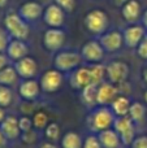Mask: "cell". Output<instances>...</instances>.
<instances>
[{"instance_id":"cell-45","label":"cell","mask_w":147,"mask_h":148,"mask_svg":"<svg viewBox=\"0 0 147 148\" xmlns=\"http://www.w3.org/2000/svg\"><path fill=\"white\" fill-rule=\"evenodd\" d=\"M143 99H145V103H146V105H147V90L145 91V94H143Z\"/></svg>"},{"instance_id":"cell-33","label":"cell","mask_w":147,"mask_h":148,"mask_svg":"<svg viewBox=\"0 0 147 148\" xmlns=\"http://www.w3.org/2000/svg\"><path fill=\"white\" fill-rule=\"evenodd\" d=\"M33 125L38 129H42L47 125V114L43 112H38L33 118Z\"/></svg>"},{"instance_id":"cell-35","label":"cell","mask_w":147,"mask_h":148,"mask_svg":"<svg viewBox=\"0 0 147 148\" xmlns=\"http://www.w3.org/2000/svg\"><path fill=\"white\" fill-rule=\"evenodd\" d=\"M132 148H147V135L135 136L132 143Z\"/></svg>"},{"instance_id":"cell-4","label":"cell","mask_w":147,"mask_h":148,"mask_svg":"<svg viewBox=\"0 0 147 148\" xmlns=\"http://www.w3.org/2000/svg\"><path fill=\"white\" fill-rule=\"evenodd\" d=\"M112 127L116 130L121 139L122 146H132L133 140L135 139V133H137V125L132 121L129 116L124 117H116Z\"/></svg>"},{"instance_id":"cell-20","label":"cell","mask_w":147,"mask_h":148,"mask_svg":"<svg viewBox=\"0 0 147 148\" xmlns=\"http://www.w3.org/2000/svg\"><path fill=\"white\" fill-rule=\"evenodd\" d=\"M130 105H132V101L129 100V97L121 95V96H117L111 103V109L116 117H124V116L129 114Z\"/></svg>"},{"instance_id":"cell-23","label":"cell","mask_w":147,"mask_h":148,"mask_svg":"<svg viewBox=\"0 0 147 148\" xmlns=\"http://www.w3.org/2000/svg\"><path fill=\"white\" fill-rule=\"evenodd\" d=\"M1 131L7 138L14 139L18 135V131H20V126H18V120L13 116L4 118L1 122Z\"/></svg>"},{"instance_id":"cell-19","label":"cell","mask_w":147,"mask_h":148,"mask_svg":"<svg viewBox=\"0 0 147 148\" xmlns=\"http://www.w3.org/2000/svg\"><path fill=\"white\" fill-rule=\"evenodd\" d=\"M99 142L103 148H120L122 146L121 139L115 129H107L98 134Z\"/></svg>"},{"instance_id":"cell-24","label":"cell","mask_w":147,"mask_h":148,"mask_svg":"<svg viewBox=\"0 0 147 148\" xmlns=\"http://www.w3.org/2000/svg\"><path fill=\"white\" fill-rule=\"evenodd\" d=\"M98 86L99 84H94L90 83L86 87H83L81 91H82V101L85 103L87 107H95L98 104L96 101V96H98Z\"/></svg>"},{"instance_id":"cell-13","label":"cell","mask_w":147,"mask_h":148,"mask_svg":"<svg viewBox=\"0 0 147 148\" xmlns=\"http://www.w3.org/2000/svg\"><path fill=\"white\" fill-rule=\"evenodd\" d=\"M120 8H121L120 9L121 17L126 23L141 22V17H142V13L145 9L139 0H129Z\"/></svg>"},{"instance_id":"cell-18","label":"cell","mask_w":147,"mask_h":148,"mask_svg":"<svg viewBox=\"0 0 147 148\" xmlns=\"http://www.w3.org/2000/svg\"><path fill=\"white\" fill-rule=\"evenodd\" d=\"M70 83L74 88L82 90L87 84L93 83L91 81V73H90V66H78L77 69L73 72V75L70 78Z\"/></svg>"},{"instance_id":"cell-43","label":"cell","mask_w":147,"mask_h":148,"mask_svg":"<svg viewBox=\"0 0 147 148\" xmlns=\"http://www.w3.org/2000/svg\"><path fill=\"white\" fill-rule=\"evenodd\" d=\"M4 134H3V131H1V129H0V146H1L3 143H4Z\"/></svg>"},{"instance_id":"cell-6","label":"cell","mask_w":147,"mask_h":148,"mask_svg":"<svg viewBox=\"0 0 147 148\" xmlns=\"http://www.w3.org/2000/svg\"><path fill=\"white\" fill-rule=\"evenodd\" d=\"M82 56L76 51H59L54 59V65L60 72H72L76 70L82 62Z\"/></svg>"},{"instance_id":"cell-40","label":"cell","mask_w":147,"mask_h":148,"mask_svg":"<svg viewBox=\"0 0 147 148\" xmlns=\"http://www.w3.org/2000/svg\"><path fill=\"white\" fill-rule=\"evenodd\" d=\"M142 81L147 84V64L143 66V69H142Z\"/></svg>"},{"instance_id":"cell-1","label":"cell","mask_w":147,"mask_h":148,"mask_svg":"<svg viewBox=\"0 0 147 148\" xmlns=\"http://www.w3.org/2000/svg\"><path fill=\"white\" fill-rule=\"evenodd\" d=\"M83 25L90 34L99 36L109 29L111 21H109V16L106 10L95 8L86 13L85 18H83Z\"/></svg>"},{"instance_id":"cell-12","label":"cell","mask_w":147,"mask_h":148,"mask_svg":"<svg viewBox=\"0 0 147 148\" xmlns=\"http://www.w3.org/2000/svg\"><path fill=\"white\" fill-rule=\"evenodd\" d=\"M44 7L36 0H27V1L22 3L18 8V14L29 23L36 22L39 18L43 16Z\"/></svg>"},{"instance_id":"cell-34","label":"cell","mask_w":147,"mask_h":148,"mask_svg":"<svg viewBox=\"0 0 147 148\" xmlns=\"http://www.w3.org/2000/svg\"><path fill=\"white\" fill-rule=\"evenodd\" d=\"M82 148H103V147H102V144H100V142H99L98 136L90 135V136H87V138L85 139Z\"/></svg>"},{"instance_id":"cell-29","label":"cell","mask_w":147,"mask_h":148,"mask_svg":"<svg viewBox=\"0 0 147 148\" xmlns=\"http://www.w3.org/2000/svg\"><path fill=\"white\" fill-rule=\"evenodd\" d=\"M12 91L7 86H0V107H8L12 103Z\"/></svg>"},{"instance_id":"cell-32","label":"cell","mask_w":147,"mask_h":148,"mask_svg":"<svg viewBox=\"0 0 147 148\" xmlns=\"http://www.w3.org/2000/svg\"><path fill=\"white\" fill-rule=\"evenodd\" d=\"M59 134H60V129H59V125L57 123H49L46 129V135L47 138L52 139V140H56L59 138Z\"/></svg>"},{"instance_id":"cell-11","label":"cell","mask_w":147,"mask_h":148,"mask_svg":"<svg viewBox=\"0 0 147 148\" xmlns=\"http://www.w3.org/2000/svg\"><path fill=\"white\" fill-rule=\"evenodd\" d=\"M80 53L83 61L89 62V64H99L103 61L106 51L102 47V44L99 43L98 39H93V40H89L83 44Z\"/></svg>"},{"instance_id":"cell-30","label":"cell","mask_w":147,"mask_h":148,"mask_svg":"<svg viewBox=\"0 0 147 148\" xmlns=\"http://www.w3.org/2000/svg\"><path fill=\"white\" fill-rule=\"evenodd\" d=\"M10 35L8 34V31L4 27H0V52H5L7 51L8 43L10 42Z\"/></svg>"},{"instance_id":"cell-39","label":"cell","mask_w":147,"mask_h":148,"mask_svg":"<svg viewBox=\"0 0 147 148\" xmlns=\"http://www.w3.org/2000/svg\"><path fill=\"white\" fill-rule=\"evenodd\" d=\"M112 3H113L116 7H122V5L125 4V3H128L129 0H111Z\"/></svg>"},{"instance_id":"cell-14","label":"cell","mask_w":147,"mask_h":148,"mask_svg":"<svg viewBox=\"0 0 147 148\" xmlns=\"http://www.w3.org/2000/svg\"><path fill=\"white\" fill-rule=\"evenodd\" d=\"M63 84V74L57 69L47 70L41 78V87L46 92H55Z\"/></svg>"},{"instance_id":"cell-25","label":"cell","mask_w":147,"mask_h":148,"mask_svg":"<svg viewBox=\"0 0 147 148\" xmlns=\"http://www.w3.org/2000/svg\"><path fill=\"white\" fill-rule=\"evenodd\" d=\"M90 73H91V81L94 84H100L104 82V78H107L106 65L103 64H91L90 65Z\"/></svg>"},{"instance_id":"cell-22","label":"cell","mask_w":147,"mask_h":148,"mask_svg":"<svg viewBox=\"0 0 147 148\" xmlns=\"http://www.w3.org/2000/svg\"><path fill=\"white\" fill-rule=\"evenodd\" d=\"M39 87H41V84L36 81H34V79H31V78L26 79L20 86V94H21V96L27 100L35 99L39 94Z\"/></svg>"},{"instance_id":"cell-2","label":"cell","mask_w":147,"mask_h":148,"mask_svg":"<svg viewBox=\"0 0 147 148\" xmlns=\"http://www.w3.org/2000/svg\"><path fill=\"white\" fill-rule=\"evenodd\" d=\"M4 29L8 31L12 39L26 40L30 34V26L18 12H8L4 16Z\"/></svg>"},{"instance_id":"cell-15","label":"cell","mask_w":147,"mask_h":148,"mask_svg":"<svg viewBox=\"0 0 147 148\" xmlns=\"http://www.w3.org/2000/svg\"><path fill=\"white\" fill-rule=\"evenodd\" d=\"M119 88L116 84L111 83V82H103L98 86V96H96V101L98 105H108L119 96Z\"/></svg>"},{"instance_id":"cell-21","label":"cell","mask_w":147,"mask_h":148,"mask_svg":"<svg viewBox=\"0 0 147 148\" xmlns=\"http://www.w3.org/2000/svg\"><path fill=\"white\" fill-rule=\"evenodd\" d=\"M146 114H147V108L146 105H143L139 101H133L130 105L129 109V117L132 118V121L135 123L137 126L142 125L146 120Z\"/></svg>"},{"instance_id":"cell-3","label":"cell","mask_w":147,"mask_h":148,"mask_svg":"<svg viewBox=\"0 0 147 148\" xmlns=\"http://www.w3.org/2000/svg\"><path fill=\"white\" fill-rule=\"evenodd\" d=\"M90 127L94 131H100L111 129L113 126V122L116 120V116L112 112L111 108H108L107 105H100L99 108L93 110V113L90 114Z\"/></svg>"},{"instance_id":"cell-10","label":"cell","mask_w":147,"mask_h":148,"mask_svg":"<svg viewBox=\"0 0 147 148\" xmlns=\"http://www.w3.org/2000/svg\"><path fill=\"white\" fill-rule=\"evenodd\" d=\"M43 22L48 27H59L63 29L67 22V13L55 3H51L47 7H44L43 10Z\"/></svg>"},{"instance_id":"cell-7","label":"cell","mask_w":147,"mask_h":148,"mask_svg":"<svg viewBox=\"0 0 147 148\" xmlns=\"http://www.w3.org/2000/svg\"><path fill=\"white\" fill-rule=\"evenodd\" d=\"M106 72H107V78L108 82L116 84H122L126 82L128 77L130 74L129 65L124 61H120V60H115L111 61L108 65H106Z\"/></svg>"},{"instance_id":"cell-37","label":"cell","mask_w":147,"mask_h":148,"mask_svg":"<svg viewBox=\"0 0 147 148\" xmlns=\"http://www.w3.org/2000/svg\"><path fill=\"white\" fill-rule=\"evenodd\" d=\"M8 59L9 57L4 52H0V70H3L5 66H8Z\"/></svg>"},{"instance_id":"cell-5","label":"cell","mask_w":147,"mask_h":148,"mask_svg":"<svg viewBox=\"0 0 147 148\" xmlns=\"http://www.w3.org/2000/svg\"><path fill=\"white\" fill-rule=\"evenodd\" d=\"M98 40L104 48L106 53H116L121 51L122 47H125L122 30L119 29H111V30L108 29L106 33L98 36Z\"/></svg>"},{"instance_id":"cell-26","label":"cell","mask_w":147,"mask_h":148,"mask_svg":"<svg viewBox=\"0 0 147 148\" xmlns=\"http://www.w3.org/2000/svg\"><path fill=\"white\" fill-rule=\"evenodd\" d=\"M61 146L63 148H82L83 142L77 133L70 131V133H67L64 135L61 140Z\"/></svg>"},{"instance_id":"cell-44","label":"cell","mask_w":147,"mask_h":148,"mask_svg":"<svg viewBox=\"0 0 147 148\" xmlns=\"http://www.w3.org/2000/svg\"><path fill=\"white\" fill-rule=\"evenodd\" d=\"M3 120H4V110L3 108H0V122H3Z\"/></svg>"},{"instance_id":"cell-9","label":"cell","mask_w":147,"mask_h":148,"mask_svg":"<svg viewBox=\"0 0 147 148\" xmlns=\"http://www.w3.org/2000/svg\"><path fill=\"white\" fill-rule=\"evenodd\" d=\"M67 40V34L63 29L48 27L43 33V46L47 51L56 52L64 47Z\"/></svg>"},{"instance_id":"cell-41","label":"cell","mask_w":147,"mask_h":148,"mask_svg":"<svg viewBox=\"0 0 147 148\" xmlns=\"http://www.w3.org/2000/svg\"><path fill=\"white\" fill-rule=\"evenodd\" d=\"M9 3V0H0V8H5Z\"/></svg>"},{"instance_id":"cell-27","label":"cell","mask_w":147,"mask_h":148,"mask_svg":"<svg viewBox=\"0 0 147 148\" xmlns=\"http://www.w3.org/2000/svg\"><path fill=\"white\" fill-rule=\"evenodd\" d=\"M18 78V74L13 66H5L3 70H0V84L3 86H10Z\"/></svg>"},{"instance_id":"cell-17","label":"cell","mask_w":147,"mask_h":148,"mask_svg":"<svg viewBox=\"0 0 147 148\" xmlns=\"http://www.w3.org/2000/svg\"><path fill=\"white\" fill-rule=\"evenodd\" d=\"M5 52H7V56L9 57V59L14 60V61H18V60L27 56L29 47L25 40H21V39H10Z\"/></svg>"},{"instance_id":"cell-16","label":"cell","mask_w":147,"mask_h":148,"mask_svg":"<svg viewBox=\"0 0 147 148\" xmlns=\"http://www.w3.org/2000/svg\"><path fill=\"white\" fill-rule=\"evenodd\" d=\"M14 69L20 77H22V78H25V79H30L36 74L38 65H36V61L33 57L26 56V57H23V59L16 61Z\"/></svg>"},{"instance_id":"cell-28","label":"cell","mask_w":147,"mask_h":148,"mask_svg":"<svg viewBox=\"0 0 147 148\" xmlns=\"http://www.w3.org/2000/svg\"><path fill=\"white\" fill-rule=\"evenodd\" d=\"M56 5H59L65 13H73L77 8V0H54Z\"/></svg>"},{"instance_id":"cell-31","label":"cell","mask_w":147,"mask_h":148,"mask_svg":"<svg viewBox=\"0 0 147 148\" xmlns=\"http://www.w3.org/2000/svg\"><path fill=\"white\" fill-rule=\"evenodd\" d=\"M135 52H137V56L139 59L147 61V34L145 35V38L141 40V43L138 44V47L135 48Z\"/></svg>"},{"instance_id":"cell-38","label":"cell","mask_w":147,"mask_h":148,"mask_svg":"<svg viewBox=\"0 0 147 148\" xmlns=\"http://www.w3.org/2000/svg\"><path fill=\"white\" fill-rule=\"evenodd\" d=\"M141 23L145 26V29L147 31V8L143 10V13H142V17H141Z\"/></svg>"},{"instance_id":"cell-8","label":"cell","mask_w":147,"mask_h":148,"mask_svg":"<svg viewBox=\"0 0 147 148\" xmlns=\"http://www.w3.org/2000/svg\"><path fill=\"white\" fill-rule=\"evenodd\" d=\"M147 34L145 26L141 22L135 23H128L124 29H122V35H124V43L125 47L130 49H135L138 44L141 43L145 35Z\"/></svg>"},{"instance_id":"cell-36","label":"cell","mask_w":147,"mask_h":148,"mask_svg":"<svg viewBox=\"0 0 147 148\" xmlns=\"http://www.w3.org/2000/svg\"><path fill=\"white\" fill-rule=\"evenodd\" d=\"M31 125H33V122H31V121L29 120L27 117H22L20 121H18V126H20V130H22V131H30Z\"/></svg>"},{"instance_id":"cell-42","label":"cell","mask_w":147,"mask_h":148,"mask_svg":"<svg viewBox=\"0 0 147 148\" xmlns=\"http://www.w3.org/2000/svg\"><path fill=\"white\" fill-rule=\"evenodd\" d=\"M42 148H56L54 146V144H51V143H44L43 146H42Z\"/></svg>"}]
</instances>
